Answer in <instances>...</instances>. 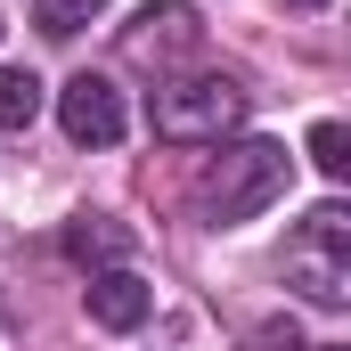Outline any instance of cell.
Instances as JSON below:
<instances>
[{
	"label": "cell",
	"mask_w": 351,
	"mask_h": 351,
	"mask_svg": "<svg viewBox=\"0 0 351 351\" xmlns=\"http://www.w3.org/2000/svg\"><path fill=\"white\" fill-rule=\"evenodd\" d=\"M204 41V25H196V8L188 0H147L139 16H131V33H123V49L139 58V66H164V58H188Z\"/></svg>",
	"instance_id": "obj_5"
},
{
	"label": "cell",
	"mask_w": 351,
	"mask_h": 351,
	"mask_svg": "<svg viewBox=\"0 0 351 351\" xmlns=\"http://www.w3.org/2000/svg\"><path fill=\"white\" fill-rule=\"evenodd\" d=\"M286 180H294V156H286L278 139H237V147H221V156L204 164L196 204H204L213 229H237V221H254V213H269V204L286 196Z\"/></svg>",
	"instance_id": "obj_1"
},
{
	"label": "cell",
	"mask_w": 351,
	"mask_h": 351,
	"mask_svg": "<svg viewBox=\"0 0 351 351\" xmlns=\"http://www.w3.org/2000/svg\"><path fill=\"white\" fill-rule=\"evenodd\" d=\"M245 114H254V98L229 74H188V82L156 90V139H172V147H221Z\"/></svg>",
	"instance_id": "obj_2"
},
{
	"label": "cell",
	"mask_w": 351,
	"mask_h": 351,
	"mask_svg": "<svg viewBox=\"0 0 351 351\" xmlns=\"http://www.w3.org/2000/svg\"><path fill=\"white\" fill-rule=\"evenodd\" d=\"M278 8H327V0H278Z\"/></svg>",
	"instance_id": "obj_11"
},
{
	"label": "cell",
	"mask_w": 351,
	"mask_h": 351,
	"mask_svg": "<svg viewBox=\"0 0 351 351\" xmlns=\"http://www.w3.org/2000/svg\"><path fill=\"white\" fill-rule=\"evenodd\" d=\"M58 123H66V139H74V147H114V139L131 131L123 90L106 82V74H74V82L58 90Z\"/></svg>",
	"instance_id": "obj_4"
},
{
	"label": "cell",
	"mask_w": 351,
	"mask_h": 351,
	"mask_svg": "<svg viewBox=\"0 0 351 351\" xmlns=\"http://www.w3.org/2000/svg\"><path fill=\"white\" fill-rule=\"evenodd\" d=\"M66 254H74L82 269H114L123 254H131V229H123V221H98V213H82V221L66 229Z\"/></svg>",
	"instance_id": "obj_7"
},
{
	"label": "cell",
	"mask_w": 351,
	"mask_h": 351,
	"mask_svg": "<svg viewBox=\"0 0 351 351\" xmlns=\"http://www.w3.org/2000/svg\"><path fill=\"white\" fill-rule=\"evenodd\" d=\"M33 114H41V82L25 66H0V131H25Z\"/></svg>",
	"instance_id": "obj_9"
},
{
	"label": "cell",
	"mask_w": 351,
	"mask_h": 351,
	"mask_svg": "<svg viewBox=\"0 0 351 351\" xmlns=\"http://www.w3.org/2000/svg\"><path fill=\"white\" fill-rule=\"evenodd\" d=\"M286 286L302 302H319V311H343L351 302V213L343 204H319L302 221V237L286 254Z\"/></svg>",
	"instance_id": "obj_3"
},
{
	"label": "cell",
	"mask_w": 351,
	"mask_h": 351,
	"mask_svg": "<svg viewBox=\"0 0 351 351\" xmlns=\"http://www.w3.org/2000/svg\"><path fill=\"white\" fill-rule=\"evenodd\" d=\"M90 319H98V327H106V335H131V327H139V319H147V311H156V294H147V278H139V269H90Z\"/></svg>",
	"instance_id": "obj_6"
},
{
	"label": "cell",
	"mask_w": 351,
	"mask_h": 351,
	"mask_svg": "<svg viewBox=\"0 0 351 351\" xmlns=\"http://www.w3.org/2000/svg\"><path fill=\"white\" fill-rule=\"evenodd\" d=\"M311 351H343V343H311Z\"/></svg>",
	"instance_id": "obj_12"
},
{
	"label": "cell",
	"mask_w": 351,
	"mask_h": 351,
	"mask_svg": "<svg viewBox=\"0 0 351 351\" xmlns=\"http://www.w3.org/2000/svg\"><path fill=\"white\" fill-rule=\"evenodd\" d=\"M106 16V0H33V25L49 33V41H74L82 25H98Z\"/></svg>",
	"instance_id": "obj_8"
},
{
	"label": "cell",
	"mask_w": 351,
	"mask_h": 351,
	"mask_svg": "<svg viewBox=\"0 0 351 351\" xmlns=\"http://www.w3.org/2000/svg\"><path fill=\"white\" fill-rule=\"evenodd\" d=\"M311 164L327 180H351V131L343 123H311Z\"/></svg>",
	"instance_id": "obj_10"
}]
</instances>
